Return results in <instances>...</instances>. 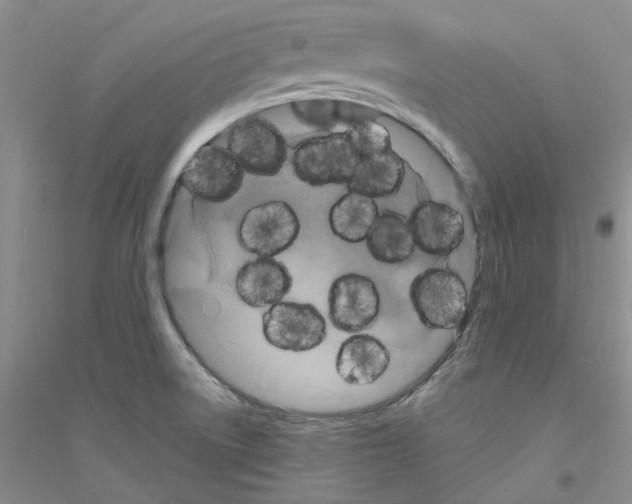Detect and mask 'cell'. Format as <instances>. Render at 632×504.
Here are the masks:
<instances>
[{"label": "cell", "instance_id": "1", "mask_svg": "<svg viewBox=\"0 0 632 504\" xmlns=\"http://www.w3.org/2000/svg\"><path fill=\"white\" fill-rule=\"evenodd\" d=\"M409 297L419 320L429 329L458 328L468 308L464 281L447 268H428L418 274L410 284Z\"/></svg>", "mask_w": 632, "mask_h": 504}, {"label": "cell", "instance_id": "10", "mask_svg": "<svg viewBox=\"0 0 632 504\" xmlns=\"http://www.w3.org/2000/svg\"><path fill=\"white\" fill-rule=\"evenodd\" d=\"M390 364V352L376 337L357 333L339 347L335 368L350 385H368L377 381Z\"/></svg>", "mask_w": 632, "mask_h": 504}, {"label": "cell", "instance_id": "4", "mask_svg": "<svg viewBox=\"0 0 632 504\" xmlns=\"http://www.w3.org/2000/svg\"><path fill=\"white\" fill-rule=\"evenodd\" d=\"M245 171L227 148L207 144L188 160L181 183L193 196L211 203H222L242 188Z\"/></svg>", "mask_w": 632, "mask_h": 504}, {"label": "cell", "instance_id": "13", "mask_svg": "<svg viewBox=\"0 0 632 504\" xmlns=\"http://www.w3.org/2000/svg\"><path fill=\"white\" fill-rule=\"evenodd\" d=\"M378 216L373 198L349 191L331 206L328 222L336 237L347 243H359L366 240Z\"/></svg>", "mask_w": 632, "mask_h": 504}, {"label": "cell", "instance_id": "11", "mask_svg": "<svg viewBox=\"0 0 632 504\" xmlns=\"http://www.w3.org/2000/svg\"><path fill=\"white\" fill-rule=\"evenodd\" d=\"M403 159L392 149L361 157L347 183L349 191L371 198L386 197L396 193L404 179Z\"/></svg>", "mask_w": 632, "mask_h": 504}, {"label": "cell", "instance_id": "5", "mask_svg": "<svg viewBox=\"0 0 632 504\" xmlns=\"http://www.w3.org/2000/svg\"><path fill=\"white\" fill-rule=\"evenodd\" d=\"M299 232L295 210L285 201L271 200L246 211L239 225L238 240L247 252L274 258L292 246Z\"/></svg>", "mask_w": 632, "mask_h": 504}, {"label": "cell", "instance_id": "3", "mask_svg": "<svg viewBox=\"0 0 632 504\" xmlns=\"http://www.w3.org/2000/svg\"><path fill=\"white\" fill-rule=\"evenodd\" d=\"M227 149L245 173L271 177L283 168L288 147L281 132L266 119L248 115L236 121L229 132Z\"/></svg>", "mask_w": 632, "mask_h": 504}, {"label": "cell", "instance_id": "14", "mask_svg": "<svg viewBox=\"0 0 632 504\" xmlns=\"http://www.w3.org/2000/svg\"><path fill=\"white\" fill-rule=\"evenodd\" d=\"M345 133L360 158L391 149V136L388 129L376 121L368 119L357 121Z\"/></svg>", "mask_w": 632, "mask_h": 504}, {"label": "cell", "instance_id": "8", "mask_svg": "<svg viewBox=\"0 0 632 504\" xmlns=\"http://www.w3.org/2000/svg\"><path fill=\"white\" fill-rule=\"evenodd\" d=\"M409 222L415 246L429 255H449L464 240L465 222L462 214L445 203H420L413 210Z\"/></svg>", "mask_w": 632, "mask_h": 504}, {"label": "cell", "instance_id": "7", "mask_svg": "<svg viewBox=\"0 0 632 504\" xmlns=\"http://www.w3.org/2000/svg\"><path fill=\"white\" fill-rule=\"evenodd\" d=\"M380 295L368 276L346 273L331 283L328 292V315L332 325L346 333L370 328L380 312Z\"/></svg>", "mask_w": 632, "mask_h": 504}, {"label": "cell", "instance_id": "2", "mask_svg": "<svg viewBox=\"0 0 632 504\" xmlns=\"http://www.w3.org/2000/svg\"><path fill=\"white\" fill-rule=\"evenodd\" d=\"M359 159L345 132L331 133L301 141L295 147L292 166L299 180L321 187L347 184Z\"/></svg>", "mask_w": 632, "mask_h": 504}, {"label": "cell", "instance_id": "12", "mask_svg": "<svg viewBox=\"0 0 632 504\" xmlns=\"http://www.w3.org/2000/svg\"><path fill=\"white\" fill-rule=\"evenodd\" d=\"M366 246L378 262L397 264L408 260L415 248L409 218L394 211L379 214L368 233Z\"/></svg>", "mask_w": 632, "mask_h": 504}, {"label": "cell", "instance_id": "6", "mask_svg": "<svg viewBox=\"0 0 632 504\" xmlns=\"http://www.w3.org/2000/svg\"><path fill=\"white\" fill-rule=\"evenodd\" d=\"M262 332L275 348L305 352L325 340L327 327L325 318L313 304L280 301L263 314Z\"/></svg>", "mask_w": 632, "mask_h": 504}, {"label": "cell", "instance_id": "9", "mask_svg": "<svg viewBox=\"0 0 632 504\" xmlns=\"http://www.w3.org/2000/svg\"><path fill=\"white\" fill-rule=\"evenodd\" d=\"M293 283L288 268L274 258L257 257L244 263L237 272L235 289L239 298L253 308L280 302Z\"/></svg>", "mask_w": 632, "mask_h": 504}]
</instances>
